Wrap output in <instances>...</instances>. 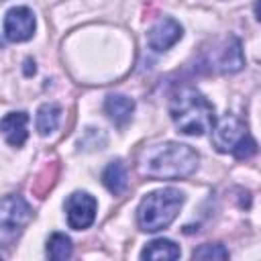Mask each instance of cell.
Wrapping results in <instances>:
<instances>
[{
	"label": "cell",
	"mask_w": 261,
	"mask_h": 261,
	"mask_svg": "<svg viewBox=\"0 0 261 261\" xmlns=\"http://www.w3.org/2000/svg\"><path fill=\"white\" fill-rule=\"evenodd\" d=\"M71 251H73L71 241L63 232H53L49 237V241H47V255H49V259H53V261L67 259V257H71Z\"/></svg>",
	"instance_id": "9a60e30c"
},
{
	"label": "cell",
	"mask_w": 261,
	"mask_h": 261,
	"mask_svg": "<svg viewBox=\"0 0 261 261\" xmlns=\"http://www.w3.org/2000/svg\"><path fill=\"white\" fill-rule=\"evenodd\" d=\"M27 124H29V114L27 112H8L0 120V130L6 139V143L12 145V147H22L27 137H29Z\"/></svg>",
	"instance_id": "30bf717a"
},
{
	"label": "cell",
	"mask_w": 261,
	"mask_h": 261,
	"mask_svg": "<svg viewBox=\"0 0 261 261\" xmlns=\"http://www.w3.org/2000/svg\"><path fill=\"white\" fill-rule=\"evenodd\" d=\"M104 112L108 114V118L118 128H122L130 120V116L135 112V102L128 96H124V94H112L104 102Z\"/></svg>",
	"instance_id": "8fae6325"
},
{
	"label": "cell",
	"mask_w": 261,
	"mask_h": 261,
	"mask_svg": "<svg viewBox=\"0 0 261 261\" xmlns=\"http://www.w3.org/2000/svg\"><path fill=\"white\" fill-rule=\"evenodd\" d=\"M181 255V251H179V247L173 243V241H169V239H157V241H153V243H149L145 249H143V253H141V257L143 259H163V261H171V259H177Z\"/></svg>",
	"instance_id": "4fadbf2b"
},
{
	"label": "cell",
	"mask_w": 261,
	"mask_h": 261,
	"mask_svg": "<svg viewBox=\"0 0 261 261\" xmlns=\"http://www.w3.org/2000/svg\"><path fill=\"white\" fill-rule=\"evenodd\" d=\"M202 65L208 67V71H220V73H234L245 65L241 41L237 37H226L220 45H214L206 51Z\"/></svg>",
	"instance_id": "8992f818"
},
{
	"label": "cell",
	"mask_w": 261,
	"mask_h": 261,
	"mask_svg": "<svg viewBox=\"0 0 261 261\" xmlns=\"http://www.w3.org/2000/svg\"><path fill=\"white\" fill-rule=\"evenodd\" d=\"M61 106L55 102H47L37 110V130L39 135H49L59 126Z\"/></svg>",
	"instance_id": "5bb4252c"
},
{
	"label": "cell",
	"mask_w": 261,
	"mask_h": 261,
	"mask_svg": "<svg viewBox=\"0 0 261 261\" xmlns=\"http://www.w3.org/2000/svg\"><path fill=\"white\" fill-rule=\"evenodd\" d=\"M194 259H228V251L224 249V245L214 243V245H202L192 253Z\"/></svg>",
	"instance_id": "2e32d148"
},
{
	"label": "cell",
	"mask_w": 261,
	"mask_h": 261,
	"mask_svg": "<svg viewBox=\"0 0 261 261\" xmlns=\"http://www.w3.org/2000/svg\"><path fill=\"white\" fill-rule=\"evenodd\" d=\"M33 218V208L22 196L0 200V245L10 247Z\"/></svg>",
	"instance_id": "5b68a950"
},
{
	"label": "cell",
	"mask_w": 261,
	"mask_h": 261,
	"mask_svg": "<svg viewBox=\"0 0 261 261\" xmlns=\"http://www.w3.org/2000/svg\"><path fill=\"white\" fill-rule=\"evenodd\" d=\"M4 35L12 43L29 41L35 35V14L27 6H14L4 16Z\"/></svg>",
	"instance_id": "ba28073f"
},
{
	"label": "cell",
	"mask_w": 261,
	"mask_h": 261,
	"mask_svg": "<svg viewBox=\"0 0 261 261\" xmlns=\"http://www.w3.org/2000/svg\"><path fill=\"white\" fill-rule=\"evenodd\" d=\"M198 153L184 143H157L141 153L139 169L151 179H181L196 171Z\"/></svg>",
	"instance_id": "6da1fadb"
},
{
	"label": "cell",
	"mask_w": 261,
	"mask_h": 261,
	"mask_svg": "<svg viewBox=\"0 0 261 261\" xmlns=\"http://www.w3.org/2000/svg\"><path fill=\"white\" fill-rule=\"evenodd\" d=\"M181 204H184V194L175 188H165L147 194L137 210L139 226L147 232H157L167 228L177 216Z\"/></svg>",
	"instance_id": "3957f363"
},
{
	"label": "cell",
	"mask_w": 261,
	"mask_h": 261,
	"mask_svg": "<svg viewBox=\"0 0 261 261\" xmlns=\"http://www.w3.org/2000/svg\"><path fill=\"white\" fill-rule=\"evenodd\" d=\"M102 184L106 186V190L114 196H120L126 192L128 188V171H126V165L116 159V161H110L106 165V169L102 171Z\"/></svg>",
	"instance_id": "7c38bea8"
},
{
	"label": "cell",
	"mask_w": 261,
	"mask_h": 261,
	"mask_svg": "<svg viewBox=\"0 0 261 261\" xmlns=\"http://www.w3.org/2000/svg\"><path fill=\"white\" fill-rule=\"evenodd\" d=\"M181 35H184L181 24L175 18H171V16H163V18H159L151 27V31L147 35V41H149L151 49H155V51H167L169 47H173L181 39Z\"/></svg>",
	"instance_id": "9c48e42d"
},
{
	"label": "cell",
	"mask_w": 261,
	"mask_h": 261,
	"mask_svg": "<svg viewBox=\"0 0 261 261\" xmlns=\"http://www.w3.org/2000/svg\"><path fill=\"white\" fill-rule=\"evenodd\" d=\"M212 143L220 153H232L237 159H249L257 153L255 139L247 133L245 122L234 114H224L220 120H214Z\"/></svg>",
	"instance_id": "277c9868"
},
{
	"label": "cell",
	"mask_w": 261,
	"mask_h": 261,
	"mask_svg": "<svg viewBox=\"0 0 261 261\" xmlns=\"http://www.w3.org/2000/svg\"><path fill=\"white\" fill-rule=\"evenodd\" d=\"M96 208H98V202L94 196H90L88 192H73L65 200L67 224L75 230L88 228L96 218Z\"/></svg>",
	"instance_id": "52a82bcc"
},
{
	"label": "cell",
	"mask_w": 261,
	"mask_h": 261,
	"mask_svg": "<svg viewBox=\"0 0 261 261\" xmlns=\"http://www.w3.org/2000/svg\"><path fill=\"white\" fill-rule=\"evenodd\" d=\"M169 116L184 135L200 137L214 126V106L192 86H179L169 98Z\"/></svg>",
	"instance_id": "7a4b0ae2"
}]
</instances>
